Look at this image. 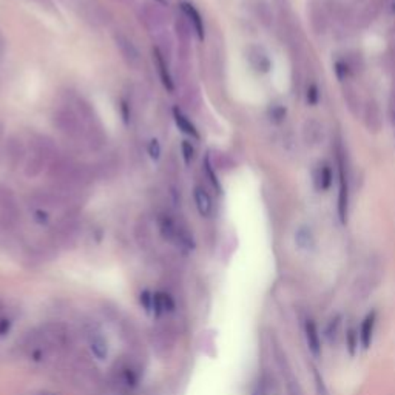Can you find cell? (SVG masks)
<instances>
[{
	"mask_svg": "<svg viewBox=\"0 0 395 395\" xmlns=\"http://www.w3.org/2000/svg\"><path fill=\"white\" fill-rule=\"evenodd\" d=\"M73 339L70 329L62 323H48L39 329L31 330L25 336L22 350L30 362L36 364L53 363L70 350Z\"/></svg>",
	"mask_w": 395,
	"mask_h": 395,
	"instance_id": "6da1fadb",
	"label": "cell"
},
{
	"mask_svg": "<svg viewBox=\"0 0 395 395\" xmlns=\"http://www.w3.org/2000/svg\"><path fill=\"white\" fill-rule=\"evenodd\" d=\"M157 227L165 241L175 244L176 247H181L184 250H190L195 247V241H193L192 233L187 231L181 222L173 219L170 215H160L157 218Z\"/></svg>",
	"mask_w": 395,
	"mask_h": 395,
	"instance_id": "7a4b0ae2",
	"label": "cell"
},
{
	"mask_svg": "<svg viewBox=\"0 0 395 395\" xmlns=\"http://www.w3.org/2000/svg\"><path fill=\"white\" fill-rule=\"evenodd\" d=\"M111 371L113 383L122 391L132 389L139 382V366L130 357H124L122 360L114 363Z\"/></svg>",
	"mask_w": 395,
	"mask_h": 395,
	"instance_id": "3957f363",
	"label": "cell"
},
{
	"mask_svg": "<svg viewBox=\"0 0 395 395\" xmlns=\"http://www.w3.org/2000/svg\"><path fill=\"white\" fill-rule=\"evenodd\" d=\"M336 162H339V176H340V192H339V217L343 224L348 221L349 212V176H348V165H346V155L341 144L336 147Z\"/></svg>",
	"mask_w": 395,
	"mask_h": 395,
	"instance_id": "277c9868",
	"label": "cell"
},
{
	"mask_svg": "<svg viewBox=\"0 0 395 395\" xmlns=\"http://www.w3.org/2000/svg\"><path fill=\"white\" fill-rule=\"evenodd\" d=\"M84 334L91 354L95 355L98 360H105L107 355H109V341H107L102 329H100L96 323H87V325L84 326Z\"/></svg>",
	"mask_w": 395,
	"mask_h": 395,
	"instance_id": "5b68a950",
	"label": "cell"
},
{
	"mask_svg": "<svg viewBox=\"0 0 395 395\" xmlns=\"http://www.w3.org/2000/svg\"><path fill=\"white\" fill-rule=\"evenodd\" d=\"M114 42H116V47L119 48V53L122 57H124L127 65L132 68L138 67L141 63V56L138 49H136V47L133 45V42L122 34L114 36Z\"/></svg>",
	"mask_w": 395,
	"mask_h": 395,
	"instance_id": "8992f818",
	"label": "cell"
},
{
	"mask_svg": "<svg viewBox=\"0 0 395 395\" xmlns=\"http://www.w3.org/2000/svg\"><path fill=\"white\" fill-rule=\"evenodd\" d=\"M153 61H155V65L157 68V73H160V77H161V81L164 84V87L167 88L169 91H173L175 85H173V79H171V75L169 71L167 61H165V56L162 54V52L157 47L153 48Z\"/></svg>",
	"mask_w": 395,
	"mask_h": 395,
	"instance_id": "52a82bcc",
	"label": "cell"
},
{
	"mask_svg": "<svg viewBox=\"0 0 395 395\" xmlns=\"http://www.w3.org/2000/svg\"><path fill=\"white\" fill-rule=\"evenodd\" d=\"M313 185L318 192H326L332 185V170L327 162H320L313 170Z\"/></svg>",
	"mask_w": 395,
	"mask_h": 395,
	"instance_id": "ba28073f",
	"label": "cell"
},
{
	"mask_svg": "<svg viewBox=\"0 0 395 395\" xmlns=\"http://www.w3.org/2000/svg\"><path fill=\"white\" fill-rule=\"evenodd\" d=\"M181 10L184 13V16L187 17V20H189L190 26L195 30L198 39L203 40L204 39V24H203V17H201L199 11L189 2H183Z\"/></svg>",
	"mask_w": 395,
	"mask_h": 395,
	"instance_id": "9c48e42d",
	"label": "cell"
},
{
	"mask_svg": "<svg viewBox=\"0 0 395 395\" xmlns=\"http://www.w3.org/2000/svg\"><path fill=\"white\" fill-rule=\"evenodd\" d=\"M249 61L252 63V67L260 71V73H269L270 68H272V61L270 57L268 56V53L264 52L263 48H250L249 52Z\"/></svg>",
	"mask_w": 395,
	"mask_h": 395,
	"instance_id": "30bf717a",
	"label": "cell"
},
{
	"mask_svg": "<svg viewBox=\"0 0 395 395\" xmlns=\"http://www.w3.org/2000/svg\"><path fill=\"white\" fill-rule=\"evenodd\" d=\"M152 309L156 315L162 317V315H169L173 312L175 303L173 300H171V297L167 295L165 292H157L152 298Z\"/></svg>",
	"mask_w": 395,
	"mask_h": 395,
	"instance_id": "8fae6325",
	"label": "cell"
},
{
	"mask_svg": "<svg viewBox=\"0 0 395 395\" xmlns=\"http://www.w3.org/2000/svg\"><path fill=\"white\" fill-rule=\"evenodd\" d=\"M193 198H195V204L196 209L199 212L201 217H210V213L213 210V204H212V198L209 193H207L203 187H195V192H193Z\"/></svg>",
	"mask_w": 395,
	"mask_h": 395,
	"instance_id": "7c38bea8",
	"label": "cell"
},
{
	"mask_svg": "<svg viewBox=\"0 0 395 395\" xmlns=\"http://www.w3.org/2000/svg\"><path fill=\"white\" fill-rule=\"evenodd\" d=\"M56 122H57V127L61 128L62 132H65L68 134H76L79 130V122L77 118L75 116L71 111H59L56 114Z\"/></svg>",
	"mask_w": 395,
	"mask_h": 395,
	"instance_id": "4fadbf2b",
	"label": "cell"
},
{
	"mask_svg": "<svg viewBox=\"0 0 395 395\" xmlns=\"http://www.w3.org/2000/svg\"><path fill=\"white\" fill-rule=\"evenodd\" d=\"M306 339H307V344H309V349L312 350L313 355H320L321 354V346H320V335H318V330L317 326H315V323L307 320L306 323Z\"/></svg>",
	"mask_w": 395,
	"mask_h": 395,
	"instance_id": "5bb4252c",
	"label": "cell"
},
{
	"mask_svg": "<svg viewBox=\"0 0 395 395\" xmlns=\"http://www.w3.org/2000/svg\"><path fill=\"white\" fill-rule=\"evenodd\" d=\"M173 116H175V122H176V125L179 127V130H181V132L185 133V134L192 136V138L199 139V133H198V130H196V127L193 125L192 122L184 116V113H183L181 110L175 109V110H173Z\"/></svg>",
	"mask_w": 395,
	"mask_h": 395,
	"instance_id": "9a60e30c",
	"label": "cell"
},
{
	"mask_svg": "<svg viewBox=\"0 0 395 395\" xmlns=\"http://www.w3.org/2000/svg\"><path fill=\"white\" fill-rule=\"evenodd\" d=\"M373 326H375V312L369 313L368 317L364 318L363 325H362V344L364 349H368L372 343V332H373Z\"/></svg>",
	"mask_w": 395,
	"mask_h": 395,
	"instance_id": "2e32d148",
	"label": "cell"
},
{
	"mask_svg": "<svg viewBox=\"0 0 395 395\" xmlns=\"http://www.w3.org/2000/svg\"><path fill=\"white\" fill-rule=\"evenodd\" d=\"M297 242H298L300 247L311 249V247L313 246V236H312V232L309 231L307 227L300 229V231L297 232Z\"/></svg>",
	"mask_w": 395,
	"mask_h": 395,
	"instance_id": "e0dca14e",
	"label": "cell"
},
{
	"mask_svg": "<svg viewBox=\"0 0 395 395\" xmlns=\"http://www.w3.org/2000/svg\"><path fill=\"white\" fill-rule=\"evenodd\" d=\"M204 170H206V175L209 178L210 184L217 189V192H221V185L218 181V176H217V171L213 169V164L210 161V156H206V161H204Z\"/></svg>",
	"mask_w": 395,
	"mask_h": 395,
	"instance_id": "ac0fdd59",
	"label": "cell"
},
{
	"mask_svg": "<svg viewBox=\"0 0 395 395\" xmlns=\"http://www.w3.org/2000/svg\"><path fill=\"white\" fill-rule=\"evenodd\" d=\"M352 73V67L348 61H339L335 63V75L340 81H346Z\"/></svg>",
	"mask_w": 395,
	"mask_h": 395,
	"instance_id": "d6986e66",
	"label": "cell"
},
{
	"mask_svg": "<svg viewBox=\"0 0 395 395\" xmlns=\"http://www.w3.org/2000/svg\"><path fill=\"white\" fill-rule=\"evenodd\" d=\"M286 107L284 105H272L269 110L270 121L275 122V124H281L286 118Z\"/></svg>",
	"mask_w": 395,
	"mask_h": 395,
	"instance_id": "ffe728a7",
	"label": "cell"
},
{
	"mask_svg": "<svg viewBox=\"0 0 395 395\" xmlns=\"http://www.w3.org/2000/svg\"><path fill=\"white\" fill-rule=\"evenodd\" d=\"M306 99H307V104L309 105H317L318 104V100H320V93H318V88H317V85H309V88H307V93H306Z\"/></svg>",
	"mask_w": 395,
	"mask_h": 395,
	"instance_id": "44dd1931",
	"label": "cell"
},
{
	"mask_svg": "<svg viewBox=\"0 0 395 395\" xmlns=\"http://www.w3.org/2000/svg\"><path fill=\"white\" fill-rule=\"evenodd\" d=\"M181 150H183L184 162L190 164L193 161V157H195V148H193V146L189 141H184L183 146H181Z\"/></svg>",
	"mask_w": 395,
	"mask_h": 395,
	"instance_id": "7402d4cb",
	"label": "cell"
},
{
	"mask_svg": "<svg viewBox=\"0 0 395 395\" xmlns=\"http://www.w3.org/2000/svg\"><path fill=\"white\" fill-rule=\"evenodd\" d=\"M148 153H150V156L153 157V160H160V155H161V146H160V142H157L156 139H152V141H150Z\"/></svg>",
	"mask_w": 395,
	"mask_h": 395,
	"instance_id": "603a6c76",
	"label": "cell"
},
{
	"mask_svg": "<svg viewBox=\"0 0 395 395\" xmlns=\"http://www.w3.org/2000/svg\"><path fill=\"white\" fill-rule=\"evenodd\" d=\"M34 219L39 222V224H45V222L48 221V213L44 212V210H36L34 213Z\"/></svg>",
	"mask_w": 395,
	"mask_h": 395,
	"instance_id": "cb8c5ba5",
	"label": "cell"
},
{
	"mask_svg": "<svg viewBox=\"0 0 395 395\" xmlns=\"http://www.w3.org/2000/svg\"><path fill=\"white\" fill-rule=\"evenodd\" d=\"M315 380H317V387H318V395H327V391L325 385H323V378L320 377V373L315 371Z\"/></svg>",
	"mask_w": 395,
	"mask_h": 395,
	"instance_id": "d4e9b609",
	"label": "cell"
},
{
	"mask_svg": "<svg viewBox=\"0 0 395 395\" xmlns=\"http://www.w3.org/2000/svg\"><path fill=\"white\" fill-rule=\"evenodd\" d=\"M348 339H349V348H350V354H354V349H355V340H354V332H349L348 335Z\"/></svg>",
	"mask_w": 395,
	"mask_h": 395,
	"instance_id": "484cf974",
	"label": "cell"
},
{
	"mask_svg": "<svg viewBox=\"0 0 395 395\" xmlns=\"http://www.w3.org/2000/svg\"><path fill=\"white\" fill-rule=\"evenodd\" d=\"M3 315H5V313H3V306H2V303H0V318H2Z\"/></svg>",
	"mask_w": 395,
	"mask_h": 395,
	"instance_id": "4316f807",
	"label": "cell"
},
{
	"mask_svg": "<svg viewBox=\"0 0 395 395\" xmlns=\"http://www.w3.org/2000/svg\"><path fill=\"white\" fill-rule=\"evenodd\" d=\"M155 2L161 3V5H167V0H155Z\"/></svg>",
	"mask_w": 395,
	"mask_h": 395,
	"instance_id": "83f0119b",
	"label": "cell"
},
{
	"mask_svg": "<svg viewBox=\"0 0 395 395\" xmlns=\"http://www.w3.org/2000/svg\"><path fill=\"white\" fill-rule=\"evenodd\" d=\"M31 395H54V394H49V392H38V394H31Z\"/></svg>",
	"mask_w": 395,
	"mask_h": 395,
	"instance_id": "f1b7e54d",
	"label": "cell"
},
{
	"mask_svg": "<svg viewBox=\"0 0 395 395\" xmlns=\"http://www.w3.org/2000/svg\"><path fill=\"white\" fill-rule=\"evenodd\" d=\"M392 11L395 13V2H394V5H392Z\"/></svg>",
	"mask_w": 395,
	"mask_h": 395,
	"instance_id": "f546056e",
	"label": "cell"
},
{
	"mask_svg": "<svg viewBox=\"0 0 395 395\" xmlns=\"http://www.w3.org/2000/svg\"><path fill=\"white\" fill-rule=\"evenodd\" d=\"M0 138H2V128H0Z\"/></svg>",
	"mask_w": 395,
	"mask_h": 395,
	"instance_id": "4dcf8cb0",
	"label": "cell"
}]
</instances>
